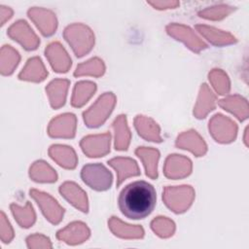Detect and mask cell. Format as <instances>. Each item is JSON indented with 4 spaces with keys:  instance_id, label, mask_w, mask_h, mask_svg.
I'll return each instance as SVG.
<instances>
[{
    "instance_id": "obj_38",
    "label": "cell",
    "mask_w": 249,
    "mask_h": 249,
    "mask_svg": "<svg viewBox=\"0 0 249 249\" xmlns=\"http://www.w3.org/2000/svg\"><path fill=\"white\" fill-rule=\"evenodd\" d=\"M27 246L29 248H40V247H52V244L49 240V238L39 235V234H34L30 235L27 239Z\"/></svg>"
},
{
    "instance_id": "obj_7",
    "label": "cell",
    "mask_w": 249,
    "mask_h": 249,
    "mask_svg": "<svg viewBox=\"0 0 249 249\" xmlns=\"http://www.w3.org/2000/svg\"><path fill=\"white\" fill-rule=\"evenodd\" d=\"M209 130L216 141L228 143L235 138L236 124L221 114L215 115L209 122Z\"/></svg>"
},
{
    "instance_id": "obj_14",
    "label": "cell",
    "mask_w": 249,
    "mask_h": 249,
    "mask_svg": "<svg viewBox=\"0 0 249 249\" xmlns=\"http://www.w3.org/2000/svg\"><path fill=\"white\" fill-rule=\"evenodd\" d=\"M59 193L69 203L83 212H88L89 206L86 193L78 185L73 182H65L59 187Z\"/></svg>"
},
{
    "instance_id": "obj_39",
    "label": "cell",
    "mask_w": 249,
    "mask_h": 249,
    "mask_svg": "<svg viewBox=\"0 0 249 249\" xmlns=\"http://www.w3.org/2000/svg\"><path fill=\"white\" fill-rule=\"evenodd\" d=\"M151 5H153L154 7H158V9H163V7H166V8H170V7H175L178 5L177 2H156V3H153V2H150ZM165 8V9H166Z\"/></svg>"
},
{
    "instance_id": "obj_20",
    "label": "cell",
    "mask_w": 249,
    "mask_h": 249,
    "mask_svg": "<svg viewBox=\"0 0 249 249\" xmlns=\"http://www.w3.org/2000/svg\"><path fill=\"white\" fill-rule=\"evenodd\" d=\"M69 86L68 80H54L46 88V91L50 97V102L53 108H59L65 103L66 93Z\"/></svg>"
},
{
    "instance_id": "obj_3",
    "label": "cell",
    "mask_w": 249,
    "mask_h": 249,
    "mask_svg": "<svg viewBox=\"0 0 249 249\" xmlns=\"http://www.w3.org/2000/svg\"><path fill=\"white\" fill-rule=\"evenodd\" d=\"M116 98L111 92H106L87 111L84 112V121L89 127H97L102 124L111 114Z\"/></svg>"
},
{
    "instance_id": "obj_2",
    "label": "cell",
    "mask_w": 249,
    "mask_h": 249,
    "mask_svg": "<svg viewBox=\"0 0 249 249\" xmlns=\"http://www.w3.org/2000/svg\"><path fill=\"white\" fill-rule=\"evenodd\" d=\"M63 35L79 57L88 53L94 44V36L91 30L83 24L69 25L64 30Z\"/></svg>"
},
{
    "instance_id": "obj_10",
    "label": "cell",
    "mask_w": 249,
    "mask_h": 249,
    "mask_svg": "<svg viewBox=\"0 0 249 249\" xmlns=\"http://www.w3.org/2000/svg\"><path fill=\"white\" fill-rule=\"evenodd\" d=\"M76 117L73 114H63L53 119L48 128L52 137L72 138L75 135Z\"/></svg>"
},
{
    "instance_id": "obj_17",
    "label": "cell",
    "mask_w": 249,
    "mask_h": 249,
    "mask_svg": "<svg viewBox=\"0 0 249 249\" xmlns=\"http://www.w3.org/2000/svg\"><path fill=\"white\" fill-rule=\"evenodd\" d=\"M108 163L117 172V186H120L125 178L140 174L138 165L132 159L115 158L108 160Z\"/></svg>"
},
{
    "instance_id": "obj_26",
    "label": "cell",
    "mask_w": 249,
    "mask_h": 249,
    "mask_svg": "<svg viewBox=\"0 0 249 249\" xmlns=\"http://www.w3.org/2000/svg\"><path fill=\"white\" fill-rule=\"evenodd\" d=\"M215 108V96L211 92V90L208 89L207 85L203 84L199 96L196 102V105L195 107L194 114L196 116L198 119H202L206 116V114L209 111H212Z\"/></svg>"
},
{
    "instance_id": "obj_4",
    "label": "cell",
    "mask_w": 249,
    "mask_h": 249,
    "mask_svg": "<svg viewBox=\"0 0 249 249\" xmlns=\"http://www.w3.org/2000/svg\"><path fill=\"white\" fill-rule=\"evenodd\" d=\"M194 197L195 192L191 186L166 187L162 195L166 206L175 213L186 211L192 204Z\"/></svg>"
},
{
    "instance_id": "obj_11",
    "label": "cell",
    "mask_w": 249,
    "mask_h": 249,
    "mask_svg": "<svg viewBox=\"0 0 249 249\" xmlns=\"http://www.w3.org/2000/svg\"><path fill=\"white\" fill-rule=\"evenodd\" d=\"M45 53L54 71L59 73L68 71L71 66V59L59 43L54 42L50 44Z\"/></svg>"
},
{
    "instance_id": "obj_5",
    "label": "cell",
    "mask_w": 249,
    "mask_h": 249,
    "mask_svg": "<svg viewBox=\"0 0 249 249\" xmlns=\"http://www.w3.org/2000/svg\"><path fill=\"white\" fill-rule=\"evenodd\" d=\"M81 178L89 187L96 191H105L112 185L111 172L101 163H89L82 168Z\"/></svg>"
},
{
    "instance_id": "obj_21",
    "label": "cell",
    "mask_w": 249,
    "mask_h": 249,
    "mask_svg": "<svg viewBox=\"0 0 249 249\" xmlns=\"http://www.w3.org/2000/svg\"><path fill=\"white\" fill-rule=\"evenodd\" d=\"M134 124L141 137L149 141H161V137L160 136V127L153 120L144 116H137L134 120Z\"/></svg>"
},
{
    "instance_id": "obj_12",
    "label": "cell",
    "mask_w": 249,
    "mask_h": 249,
    "mask_svg": "<svg viewBox=\"0 0 249 249\" xmlns=\"http://www.w3.org/2000/svg\"><path fill=\"white\" fill-rule=\"evenodd\" d=\"M192 170V162L188 158L171 155L169 156L164 164V174L168 178L178 179L188 176Z\"/></svg>"
},
{
    "instance_id": "obj_16",
    "label": "cell",
    "mask_w": 249,
    "mask_h": 249,
    "mask_svg": "<svg viewBox=\"0 0 249 249\" xmlns=\"http://www.w3.org/2000/svg\"><path fill=\"white\" fill-rule=\"evenodd\" d=\"M89 235L88 227L81 222H74L69 224L63 230L57 231L56 237L64 240L68 244H77L86 240Z\"/></svg>"
},
{
    "instance_id": "obj_27",
    "label": "cell",
    "mask_w": 249,
    "mask_h": 249,
    "mask_svg": "<svg viewBox=\"0 0 249 249\" xmlns=\"http://www.w3.org/2000/svg\"><path fill=\"white\" fill-rule=\"evenodd\" d=\"M196 28L200 34H202V36L214 45H227L235 42V38L232 35L223 32L222 30L206 25H196Z\"/></svg>"
},
{
    "instance_id": "obj_34",
    "label": "cell",
    "mask_w": 249,
    "mask_h": 249,
    "mask_svg": "<svg viewBox=\"0 0 249 249\" xmlns=\"http://www.w3.org/2000/svg\"><path fill=\"white\" fill-rule=\"evenodd\" d=\"M152 230L160 237H168L173 234L175 225L166 217H158L151 223Z\"/></svg>"
},
{
    "instance_id": "obj_36",
    "label": "cell",
    "mask_w": 249,
    "mask_h": 249,
    "mask_svg": "<svg viewBox=\"0 0 249 249\" xmlns=\"http://www.w3.org/2000/svg\"><path fill=\"white\" fill-rule=\"evenodd\" d=\"M231 8L228 6H219V7H212L210 9L204 10L199 13L201 18H211V19H220L226 17L230 12H231Z\"/></svg>"
},
{
    "instance_id": "obj_35",
    "label": "cell",
    "mask_w": 249,
    "mask_h": 249,
    "mask_svg": "<svg viewBox=\"0 0 249 249\" xmlns=\"http://www.w3.org/2000/svg\"><path fill=\"white\" fill-rule=\"evenodd\" d=\"M209 80L219 94H226L230 90L228 76L221 70L215 69L209 73Z\"/></svg>"
},
{
    "instance_id": "obj_9",
    "label": "cell",
    "mask_w": 249,
    "mask_h": 249,
    "mask_svg": "<svg viewBox=\"0 0 249 249\" xmlns=\"http://www.w3.org/2000/svg\"><path fill=\"white\" fill-rule=\"evenodd\" d=\"M110 133L89 135L82 139L80 145L83 152L89 157H103L110 151Z\"/></svg>"
},
{
    "instance_id": "obj_19",
    "label": "cell",
    "mask_w": 249,
    "mask_h": 249,
    "mask_svg": "<svg viewBox=\"0 0 249 249\" xmlns=\"http://www.w3.org/2000/svg\"><path fill=\"white\" fill-rule=\"evenodd\" d=\"M49 154L53 160L65 168H74L77 164V157L71 147L53 145L49 150Z\"/></svg>"
},
{
    "instance_id": "obj_32",
    "label": "cell",
    "mask_w": 249,
    "mask_h": 249,
    "mask_svg": "<svg viewBox=\"0 0 249 249\" xmlns=\"http://www.w3.org/2000/svg\"><path fill=\"white\" fill-rule=\"evenodd\" d=\"M11 210L15 219L22 228H29L35 222V212L29 202H27L24 207H19L18 205L12 204Z\"/></svg>"
},
{
    "instance_id": "obj_1",
    "label": "cell",
    "mask_w": 249,
    "mask_h": 249,
    "mask_svg": "<svg viewBox=\"0 0 249 249\" xmlns=\"http://www.w3.org/2000/svg\"><path fill=\"white\" fill-rule=\"evenodd\" d=\"M156 201L157 194L154 186L143 180L126 185L118 198L121 212L132 220L144 219L149 216L156 206Z\"/></svg>"
},
{
    "instance_id": "obj_8",
    "label": "cell",
    "mask_w": 249,
    "mask_h": 249,
    "mask_svg": "<svg viewBox=\"0 0 249 249\" xmlns=\"http://www.w3.org/2000/svg\"><path fill=\"white\" fill-rule=\"evenodd\" d=\"M8 35L14 40L20 43L25 50L32 51L37 49L40 44L39 39L33 32V30L29 27L26 21L18 20L14 23L8 29Z\"/></svg>"
},
{
    "instance_id": "obj_24",
    "label": "cell",
    "mask_w": 249,
    "mask_h": 249,
    "mask_svg": "<svg viewBox=\"0 0 249 249\" xmlns=\"http://www.w3.org/2000/svg\"><path fill=\"white\" fill-rule=\"evenodd\" d=\"M109 228L115 235L123 238H140L144 235V230L141 227L124 224L116 217L110 219Z\"/></svg>"
},
{
    "instance_id": "obj_25",
    "label": "cell",
    "mask_w": 249,
    "mask_h": 249,
    "mask_svg": "<svg viewBox=\"0 0 249 249\" xmlns=\"http://www.w3.org/2000/svg\"><path fill=\"white\" fill-rule=\"evenodd\" d=\"M115 131V147L116 150H126L130 141V131L127 127L125 116H119L113 123Z\"/></svg>"
},
{
    "instance_id": "obj_18",
    "label": "cell",
    "mask_w": 249,
    "mask_h": 249,
    "mask_svg": "<svg viewBox=\"0 0 249 249\" xmlns=\"http://www.w3.org/2000/svg\"><path fill=\"white\" fill-rule=\"evenodd\" d=\"M176 145L181 149L190 150L196 157H200L206 152V145L203 139L194 130L184 132L178 136Z\"/></svg>"
},
{
    "instance_id": "obj_13",
    "label": "cell",
    "mask_w": 249,
    "mask_h": 249,
    "mask_svg": "<svg viewBox=\"0 0 249 249\" xmlns=\"http://www.w3.org/2000/svg\"><path fill=\"white\" fill-rule=\"evenodd\" d=\"M166 30L169 35L177 38V40L183 41L195 52H198L206 48V44L196 36L193 30H191L189 27L179 24H170L166 27Z\"/></svg>"
},
{
    "instance_id": "obj_6",
    "label": "cell",
    "mask_w": 249,
    "mask_h": 249,
    "mask_svg": "<svg viewBox=\"0 0 249 249\" xmlns=\"http://www.w3.org/2000/svg\"><path fill=\"white\" fill-rule=\"evenodd\" d=\"M30 196L37 201L38 206L41 208L46 219H48L52 224H58L61 221L64 209L49 194H45L37 190H31Z\"/></svg>"
},
{
    "instance_id": "obj_15",
    "label": "cell",
    "mask_w": 249,
    "mask_h": 249,
    "mask_svg": "<svg viewBox=\"0 0 249 249\" xmlns=\"http://www.w3.org/2000/svg\"><path fill=\"white\" fill-rule=\"evenodd\" d=\"M28 16L35 22L43 35L50 36L55 32L56 18L52 12L35 8L28 11Z\"/></svg>"
},
{
    "instance_id": "obj_22",
    "label": "cell",
    "mask_w": 249,
    "mask_h": 249,
    "mask_svg": "<svg viewBox=\"0 0 249 249\" xmlns=\"http://www.w3.org/2000/svg\"><path fill=\"white\" fill-rule=\"evenodd\" d=\"M135 154L143 161L146 169V175L152 179L158 177V160L160 159V153L156 149L139 147Z\"/></svg>"
},
{
    "instance_id": "obj_28",
    "label": "cell",
    "mask_w": 249,
    "mask_h": 249,
    "mask_svg": "<svg viewBox=\"0 0 249 249\" xmlns=\"http://www.w3.org/2000/svg\"><path fill=\"white\" fill-rule=\"evenodd\" d=\"M95 89H96V85L92 82L83 81V82L77 83L73 90V96L71 101L72 105L74 107L83 106L93 94Z\"/></svg>"
},
{
    "instance_id": "obj_33",
    "label": "cell",
    "mask_w": 249,
    "mask_h": 249,
    "mask_svg": "<svg viewBox=\"0 0 249 249\" xmlns=\"http://www.w3.org/2000/svg\"><path fill=\"white\" fill-rule=\"evenodd\" d=\"M104 64L99 58H92L83 64H79L74 72V76L93 75L100 76L104 73Z\"/></svg>"
},
{
    "instance_id": "obj_37",
    "label": "cell",
    "mask_w": 249,
    "mask_h": 249,
    "mask_svg": "<svg viewBox=\"0 0 249 249\" xmlns=\"http://www.w3.org/2000/svg\"><path fill=\"white\" fill-rule=\"evenodd\" d=\"M1 239L4 243L10 242V240L13 238L14 236V232H13V229L9 223V221H7L6 216L4 214V212H1Z\"/></svg>"
},
{
    "instance_id": "obj_29",
    "label": "cell",
    "mask_w": 249,
    "mask_h": 249,
    "mask_svg": "<svg viewBox=\"0 0 249 249\" xmlns=\"http://www.w3.org/2000/svg\"><path fill=\"white\" fill-rule=\"evenodd\" d=\"M219 105L234 114L240 121L247 118V102L240 96L234 95L222 99L219 101Z\"/></svg>"
},
{
    "instance_id": "obj_30",
    "label": "cell",
    "mask_w": 249,
    "mask_h": 249,
    "mask_svg": "<svg viewBox=\"0 0 249 249\" xmlns=\"http://www.w3.org/2000/svg\"><path fill=\"white\" fill-rule=\"evenodd\" d=\"M29 175L36 182H54L57 178L55 171L43 160L36 161L30 167Z\"/></svg>"
},
{
    "instance_id": "obj_31",
    "label": "cell",
    "mask_w": 249,
    "mask_h": 249,
    "mask_svg": "<svg viewBox=\"0 0 249 249\" xmlns=\"http://www.w3.org/2000/svg\"><path fill=\"white\" fill-rule=\"evenodd\" d=\"M19 61L18 53L11 46H4L1 50V73L10 75Z\"/></svg>"
},
{
    "instance_id": "obj_23",
    "label": "cell",
    "mask_w": 249,
    "mask_h": 249,
    "mask_svg": "<svg viewBox=\"0 0 249 249\" xmlns=\"http://www.w3.org/2000/svg\"><path fill=\"white\" fill-rule=\"evenodd\" d=\"M47 76L48 72L46 71L41 59L39 57H33L27 61L25 67L19 73L18 78L25 81L41 82Z\"/></svg>"
}]
</instances>
